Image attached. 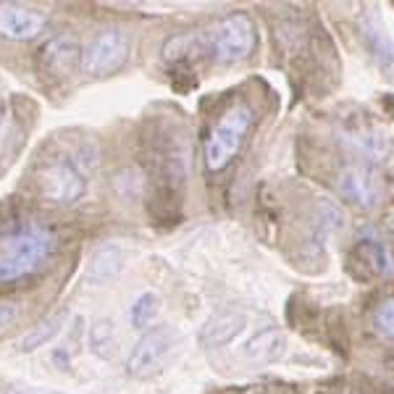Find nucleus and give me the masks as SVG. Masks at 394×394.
Segmentation results:
<instances>
[{"label":"nucleus","instance_id":"obj_14","mask_svg":"<svg viewBox=\"0 0 394 394\" xmlns=\"http://www.w3.org/2000/svg\"><path fill=\"white\" fill-rule=\"evenodd\" d=\"M63 324H66V313H55V316L40 321V324L32 326V329H29V331L21 336V342H18V350H21V352H35V350H40L43 344H48L50 339H55V336H58V331L63 329Z\"/></svg>","mask_w":394,"mask_h":394},{"label":"nucleus","instance_id":"obj_7","mask_svg":"<svg viewBox=\"0 0 394 394\" xmlns=\"http://www.w3.org/2000/svg\"><path fill=\"white\" fill-rule=\"evenodd\" d=\"M40 69L53 79H66L74 74V69L82 60V48H79L74 35H55L40 48L37 53Z\"/></svg>","mask_w":394,"mask_h":394},{"label":"nucleus","instance_id":"obj_12","mask_svg":"<svg viewBox=\"0 0 394 394\" xmlns=\"http://www.w3.org/2000/svg\"><path fill=\"white\" fill-rule=\"evenodd\" d=\"M352 257L373 276L392 274V255H389V250L376 240H363L358 247H355V255Z\"/></svg>","mask_w":394,"mask_h":394},{"label":"nucleus","instance_id":"obj_3","mask_svg":"<svg viewBox=\"0 0 394 394\" xmlns=\"http://www.w3.org/2000/svg\"><path fill=\"white\" fill-rule=\"evenodd\" d=\"M255 45L257 32L247 14H232L211 32V50L218 63H237L250 58Z\"/></svg>","mask_w":394,"mask_h":394},{"label":"nucleus","instance_id":"obj_19","mask_svg":"<svg viewBox=\"0 0 394 394\" xmlns=\"http://www.w3.org/2000/svg\"><path fill=\"white\" fill-rule=\"evenodd\" d=\"M373 329H376L378 334L384 336V339H392L394 334V308H392V300L381 302L373 313Z\"/></svg>","mask_w":394,"mask_h":394},{"label":"nucleus","instance_id":"obj_8","mask_svg":"<svg viewBox=\"0 0 394 394\" xmlns=\"http://www.w3.org/2000/svg\"><path fill=\"white\" fill-rule=\"evenodd\" d=\"M339 192L344 200L363 211H373L381 203V184L368 166H350L339 174Z\"/></svg>","mask_w":394,"mask_h":394},{"label":"nucleus","instance_id":"obj_18","mask_svg":"<svg viewBox=\"0 0 394 394\" xmlns=\"http://www.w3.org/2000/svg\"><path fill=\"white\" fill-rule=\"evenodd\" d=\"M155 313H158V294L145 292V294H139L137 300H134V305L129 310V318H132L134 329H145L155 318Z\"/></svg>","mask_w":394,"mask_h":394},{"label":"nucleus","instance_id":"obj_21","mask_svg":"<svg viewBox=\"0 0 394 394\" xmlns=\"http://www.w3.org/2000/svg\"><path fill=\"white\" fill-rule=\"evenodd\" d=\"M9 394H58V392H40V389H11Z\"/></svg>","mask_w":394,"mask_h":394},{"label":"nucleus","instance_id":"obj_11","mask_svg":"<svg viewBox=\"0 0 394 394\" xmlns=\"http://www.w3.org/2000/svg\"><path fill=\"white\" fill-rule=\"evenodd\" d=\"M121 268H124V250L116 247V245H105L92 255L90 279L95 284H108L121 274Z\"/></svg>","mask_w":394,"mask_h":394},{"label":"nucleus","instance_id":"obj_4","mask_svg":"<svg viewBox=\"0 0 394 394\" xmlns=\"http://www.w3.org/2000/svg\"><path fill=\"white\" fill-rule=\"evenodd\" d=\"M129 37L119 29H103L92 37V43L82 50L79 66L87 77H108L127 63Z\"/></svg>","mask_w":394,"mask_h":394},{"label":"nucleus","instance_id":"obj_2","mask_svg":"<svg viewBox=\"0 0 394 394\" xmlns=\"http://www.w3.org/2000/svg\"><path fill=\"white\" fill-rule=\"evenodd\" d=\"M252 121H255L252 108L245 103L232 105L218 119V124L213 127V132H211V137L206 142V166L211 171H223L240 155L250 129H252Z\"/></svg>","mask_w":394,"mask_h":394},{"label":"nucleus","instance_id":"obj_13","mask_svg":"<svg viewBox=\"0 0 394 394\" xmlns=\"http://www.w3.org/2000/svg\"><path fill=\"white\" fill-rule=\"evenodd\" d=\"M282 352H284V339L276 329H263V331H257V334L247 342V347H245V355H247L250 360H255V363H271V360H276Z\"/></svg>","mask_w":394,"mask_h":394},{"label":"nucleus","instance_id":"obj_6","mask_svg":"<svg viewBox=\"0 0 394 394\" xmlns=\"http://www.w3.org/2000/svg\"><path fill=\"white\" fill-rule=\"evenodd\" d=\"M174 334L171 326H155L150 329L137 344L127 360V373L134 378H147L153 376L155 371L161 368V363L166 360V355L171 352L174 347Z\"/></svg>","mask_w":394,"mask_h":394},{"label":"nucleus","instance_id":"obj_10","mask_svg":"<svg viewBox=\"0 0 394 394\" xmlns=\"http://www.w3.org/2000/svg\"><path fill=\"white\" fill-rule=\"evenodd\" d=\"M242 324H245V318L240 313H218L206 321L203 331H200V342L203 347H223L240 334Z\"/></svg>","mask_w":394,"mask_h":394},{"label":"nucleus","instance_id":"obj_1","mask_svg":"<svg viewBox=\"0 0 394 394\" xmlns=\"http://www.w3.org/2000/svg\"><path fill=\"white\" fill-rule=\"evenodd\" d=\"M55 252V234L40 223H26L0 234V284H16L48 266Z\"/></svg>","mask_w":394,"mask_h":394},{"label":"nucleus","instance_id":"obj_15","mask_svg":"<svg viewBox=\"0 0 394 394\" xmlns=\"http://www.w3.org/2000/svg\"><path fill=\"white\" fill-rule=\"evenodd\" d=\"M90 350L103 360L116 358L119 342H116V331H113L111 321L100 318V321H95V324L90 326Z\"/></svg>","mask_w":394,"mask_h":394},{"label":"nucleus","instance_id":"obj_17","mask_svg":"<svg viewBox=\"0 0 394 394\" xmlns=\"http://www.w3.org/2000/svg\"><path fill=\"white\" fill-rule=\"evenodd\" d=\"M16 124H14V116L9 111L0 108V169L9 166L11 155L16 150Z\"/></svg>","mask_w":394,"mask_h":394},{"label":"nucleus","instance_id":"obj_9","mask_svg":"<svg viewBox=\"0 0 394 394\" xmlns=\"http://www.w3.org/2000/svg\"><path fill=\"white\" fill-rule=\"evenodd\" d=\"M48 16L43 11L24 9V6H0V37L14 40V43H26L35 40L45 32Z\"/></svg>","mask_w":394,"mask_h":394},{"label":"nucleus","instance_id":"obj_5","mask_svg":"<svg viewBox=\"0 0 394 394\" xmlns=\"http://www.w3.org/2000/svg\"><path fill=\"white\" fill-rule=\"evenodd\" d=\"M37 189L53 206H74L85 197L87 184L74 163L58 161L37 174Z\"/></svg>","mask_w":394,"mask_h":394},{"label":"nucleus","instance_id":"obj_20","mask_svg":"<svg viewBox=\"0 0 394 394\" xmlns=\"http://www.w3.org/2000/svg\"><path fill=\"white\" fill-rule=\"evenodd\" d=\"M16 318H18V305H14V302H0V334L9 326L16 324Z\"/></svg>","mask_w":394,"mask_h":394},{"label":"nucleus","instance_id":"obj_16","mask_svg":"<svg viewBox=\"0 0 394 394\" xmlns=\"http://www.w3.org/2000/svg\"><path fill=\"white\" fill-rule=\"evenodd\" d=\"M339 223H342V213L331 203H321L316 221H313V245H324L339 229Z\"/></svg>","mask_w":394,"mask_h":394}]
</instances>
